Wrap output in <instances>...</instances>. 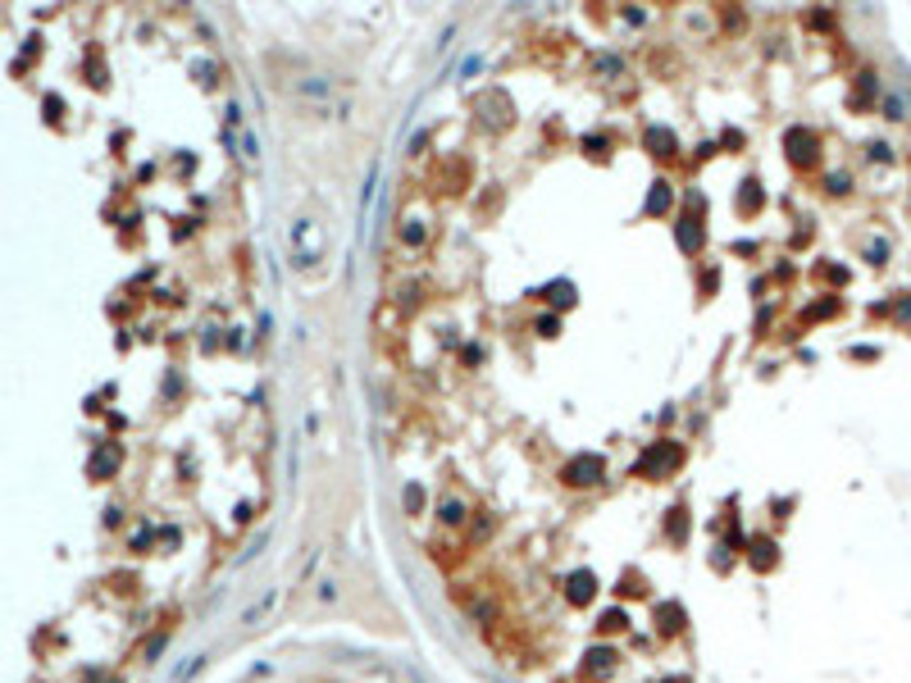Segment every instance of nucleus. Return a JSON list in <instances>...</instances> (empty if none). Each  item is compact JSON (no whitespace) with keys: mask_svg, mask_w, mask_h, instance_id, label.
<instances>
[{"mask_svg":"<svg viewBox=\"0 0 911 683\" xmlns=\"http://www.w3.org/2000/svg\"><path fill=\"white\" fill-rule=\"evenodd\" d=\"M593 592H597V579H593V574H574V579H570V601H588Z\"/></svg>","mask_w":911,"mask_h":683,"instance_id":"nucleus-2","label":"nucleus"},{"mask_svg":"<svg viewBox=\"0 0 911 683\" xmlns=\"http://www.w3.org/2000/svg\"><path fill=\"white\" fill-rule=\"evenodd\" d=\"M597 474H602V460H593V456H579L574 465L565 469L570 483H597Z\"/></svg>","mask_w":911,"mask_h":683,"instance_id":"nucleus-1","label":"nucleus"},{"mask_svg":"<svg viewBox=\"0 0 911 683\" xmlns=\"http://www.w3.org/2000/svg\"><path fill=\"white\" fill-rule=\"evenodd\" d=\"M114 465H119V451H114V447H110V451H101V456H96V460H92V474H96V478H101V474H105V469H114Z\"/></svg>","mask_w":911,"mask_h":683,"instance_id":"nucleus-3","label":"nucleus"},{"mask_svg":"<svg viewBox=\"0 0 911 683\" xmlns=\"http://www.w3.org/2000/svg\"><path fill=\"white\" fill-rule=\"evenodd\" d=\"M610 660H615L610 651H593V656H588V675H606V670H610Z\"/></svg>","mask_w":911,"mask_h":683,"instance_id":"nucleus-4","label":"nucleus"}]
</instances>
